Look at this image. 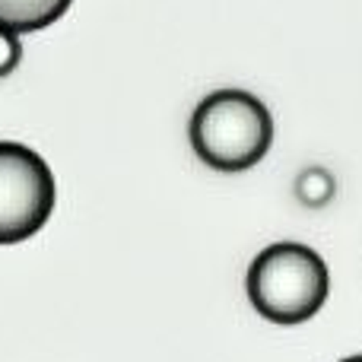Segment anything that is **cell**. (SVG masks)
I'll return each instance as SVG.
<instances>
[{
  "label": "cell",
  "mask_w": 362,
  "mask_h": 362,
  "mask_svg": "<svg viewBox=\"0 0 362 362\" xmlns=\"http://www.w3.org/2000/svg\"><path fill=\"white\" fill-rule=\"evenodd\" d=\"M187 137L204 165L216 172H245L270 153L274 115L248 89H216L197 102Z\"/></svg>",
  "instance_id": "cell-1"
},
{
  "label": "cell",
  "mask_w": 362,
  "mask_h": 362,
  "mask_svg": "<svg viewBox=\"0 0 362 362\" xmlns=\"http://www.w3.org/2000/svg\"><path fill=\"white\" fill-rule=\"evenodd\" d=\"M248 302L270 325H305L331 296L325 257L302 242H274L251 261L245 276Z\"/></svg>",
  "instance_id": "cell-2"
},
{
  "label": "cell",
  "mask_w": 362,
  "mask_h": 362,
  "mask_svg": "<svg viewBox=\"0 0 362 362\" xmlns=\"http://www.w3.org/2000/svg\"><path fill=\"white\" fill-rule=\"evenodd\" d=\"M57 204L51 165L32 146L0 140V245H19L42 232Z\"/></svg>",
  "instance_id": "cell-3"
},
{
  "label": "cell",
  "mask_w": 362,
  "mask_h": 362,
  "mask_svg": "<svg viewBox=\"0 0 362 362\" xmlns=\"http://www.w3.org/2000/svg\"><path fill=\"white\" fill-rule=\"evenodd\" d=\"M70 4L74 0H0V25L19 35L48 29L70 10Z\"/></svg>",
  "instance_id": "cell-4"
},
{
  "label": "cell",
  "mask_w": 362,
  "mask_h": 362,
  "mask_svg": "<svg viewBox=\"0 0 362 362\" xmlns=\"http://www.w3.org/2000/svg\"><path fill=\"white\" fill-rule=\"evenodd\" d=\"M19 61H23V38L19 32L0 25V80L10 76L19 67Z\"/></svg>",
  "instance_id": "cell-5"
},
{
  "label": "cell",
  "mask_w": 362,
  "mask_h": 362,
  "mask_svg": "<svg viewBox=\"0 0 362 362\" xmlns=\"http://www.w3.org/2000/svg\"><path fill=\"white\" fill-rule=\"evenodd\" d=\"M340 362H362V353H356V356H346V359H340Z\"/></svg>",
  "instance_id": "cell-6"
}]
</instances>
